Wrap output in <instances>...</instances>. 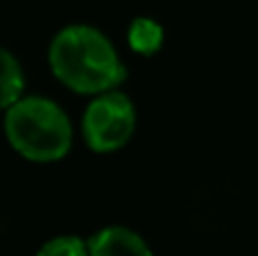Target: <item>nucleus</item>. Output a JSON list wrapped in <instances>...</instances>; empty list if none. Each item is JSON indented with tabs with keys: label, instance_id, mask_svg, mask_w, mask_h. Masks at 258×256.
<instances>
[{
	"label": "nucleus",
	"instance_id": "obj_2",
	"mask_svg": "<svg viewBox=\"0 0 258 256\" xmlns=\"http://www.w3.org/2000/svg\"><path fill=\"white\" fill-rule=\"evenodd\" d=\"M5 139L9 148L34 163L61 161L73 148L68 113L43 95H23L5 111Z\"/></svg>",
	"mask_w": 258,
	"mask_h": 256
},
{
	"label": "nucleus",
	"instance_id": "obj_3",
	"mask_svg": "<svg viewBox=\"0 0 258 256\" xmlns=\"http://www.w3.org/2000/svg\"><path fill=\"white\" fill-rule=\"evenodd\" d=\"M136 130V107L120 89L91 95L82 116V136L91 152L111 154L129 143Z\"/></svg>",
	"mask_w": 258,
	"mask_h": 256
},
{
	"label": "nucleus",
	"instance_id": "obj_4",
	"mask_svg": "<svg viewBox=\"0 0 258 256\" xmlns=\"http://www.w3.org/2000/svg\"><path fill=\"white\" fill-rule=\"evenodd\" d=\"M91 256H154L141 234L129 227L111 225L89 238Z\"/></svg>",
	"mask_w": 258,
	"mask_h": 256
},
{
	"label": "nucleus",
	"instance_id": "obj_6",
	"mask_svg": "<svg viewBox=\"0 0 258 256\" xmlns=\"http://www.w3.org/2000/svg\"><path fill=\"white\" fill-rule=\"evenodd\" d=\"M25 93V75L9 50L0 45V111H7Z\"/></svg>",
	"mask_w": 258,
	"mask_h": 256
},
{
	"label": "nucleus",
	"instance_id": "obj_1",
	"mask_svg": "<svg viewBox=\"0 0 258 256\" xmlns=\"http://www.w3.org/2000/svg\"><path fill=\"white\" fill-rule=\"evenodd\" d=\"M48 66L66 89L80 95L113 91L127 80L116 45L93 25L75 23L54 34L48 48Z\"/></svg>",
	"mask_w": 258,
	"mask_h": 256
},
{
	"label": "nucleus",
	"instance_id": "obj_5",
	"mask_svg": "<svg viewBox=\"0 0 258 256\" xmlns=\"http://www.w3.org/2000/svg\"><path fill=\"white\" fill-rule=\"evenodd\" d=\"M165 30L159 21L150 16H138L127 27V45L141 57H152L163 48Z\"/></svg>",
	"mask_w": 258,
	"mask_h": 256
},
{
	"label": "nucleus",
	"instance_id": "obj_7",
	"mask_svg": "<svg viewBox=\"0 0 258 256\" xmlns=\"http://www.w3.org/2000/svg\"><path fill=\"white\" fill-rule=\"evenodd\" d=\"M36 256H91L89 254V240L80 238V236H54L48 243L41 245Z\"/></svg>",
	"mask_w": 258,
	"mask_h": 256
}]
</instances>
